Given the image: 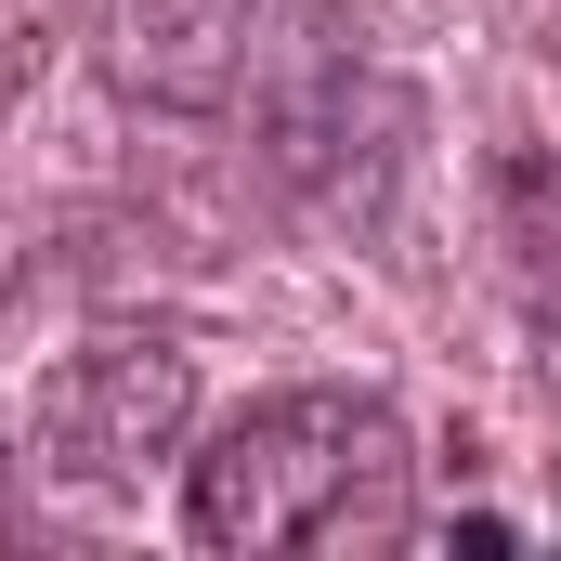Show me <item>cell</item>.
Listing matches in <instances>:
<instances>
[{
  "label": "cell",
  "mask_w": 561,
  "mask_h": 561,
  "mask_svg": "<svg viewBox=\"0 0 561 561\" xmlns=\"http://www.w3.org/2000/svg\"><path fill=\"white\" fill-rule=\"evenodd\" d=\"M183 536L236 561H379L419 536V444L340 379L262 392L183 457Z\"/></svg>",
  "instance_id": "obj_1"
},
{
  "label": "cell",
  "mask_w": 561,
  "mask_h": 561,
  "mask_svg": "<svg viewBox=\"0 0 561 561\" xmlns=\"http://www.w3.org/2000/svg\"><path fill=\"white\" fill-rule=\"evenodd\" d=\"M183 405H196L183 340L170 327H105V340H79L39 379V457L66 483H144L183 444Z\"/></svg>",
  "instance_id": "obj_2"
},
{
  "label": "cell",
  "mask_w": 561,
  "mask_h": 561,
  "mask_svg": "<svg viewBox=\"0 0 561 561\" xmlns=\"http://www.w3.org/2000/svg\"><path fill=\"white\" fill-rule=\"evenodd\" d=\"M0 536H13V496H0Z\"/></svg>",
  "instance_id": "obj_4"
},
{
  "label": "cell",
  "mask_w": 561,
  "mask_h": 561,
  "mask_svg": "<svg viewBox=\"0 0 561 561\" xmlns=\"http://www.w3.org/2000/svg\"><path fill=\"white\" fill-rule=\"evenodd\" d=\"M249 13L262 0H92V39H105V79L157 105V118H209L249 66Z\"/></svg>",
  "instance_id": "obj_3"
}]
</instances>
